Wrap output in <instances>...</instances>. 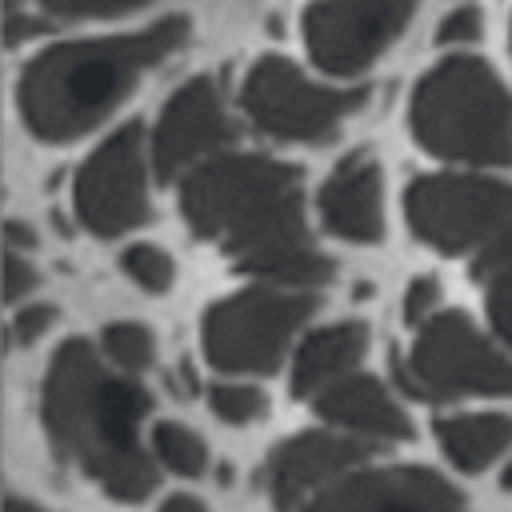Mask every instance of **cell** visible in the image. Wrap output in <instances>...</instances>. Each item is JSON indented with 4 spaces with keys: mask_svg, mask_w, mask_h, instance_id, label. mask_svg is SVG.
Returning a JSON list of instances; mask_svg holds the SVG:
<instances>
[{
    "mask_svg": "<svg viewBox=\"0 0 512 512\" xmlns=\"http://www.w3.org/2000/svg\"><path fill=\"white\" fill-rule=\"evenodd\" d=\"M436 300H440V288L432 276H416L404 292V316L408 324H428L436 316Z\"/></svg>",
    "mask_w": 512,
    "mask_h": 512,
    "instance_id": "cb8c5ba5",
    "label": "cell"
},
{
    "mask_svg": "<svg viewBox=\"0 0 512 512\" xmlns=\"http://www.w3.org/2000/svg\"><path fill=\"white\" fill-rule=\"evenodd\" d=\"M180 208L196 236L220 244L236 268L276 284H324L332 264L304 228L300 172L248 152L196 164L180 184Z\"/></svg>",
    "mask_w": 512,
    "mask_h": 512,
    "instance_id": "6da1fadb",
    "label": "cell"
},
{
    "mask_svg": "<svg viewBox=\"0 0 512 512\" xmlns=\"http://www.w3.org/2000/svg\"><path fill=\"white\" fill-rule=\"evenodd\" d=\"M320 220L332 236L372 244L384 236V180L372 156H348L320 188Z\"/></svg>",
    "mask_w": 512,
    "mask_h": 512,
    "instance_id": "5bb4252c",
    "label": "cell"
},
{
    "mask_svg": "<svg viewBox=\"0 0 512 512\" xmlns=\"http://www.w3.org/2000/svg\"><path fill=\"white\" fill-rule=\"evenodd\" d=\"M364 348H368V328L356 320L312 332L292 360V392L296 396H320L324 388L340 384L360 364Z\"/></svg>",
    "mask_w": 512,
    "mask_h": 512,
    "instance_id": "2e32d148",
    "label": "cell"
},
{
    "mask_svg": "<svg viewBox=\"0 0 512 512\" xmlns=\"http://www.w3.org/2000/svg\"><path fill=\"white\" fill-rule=\"evenodd\" d=\"M32 284H36L32 264H24V260H20V252H8V256H4V300H8V304H16Z\"/></svg>",
    "mask_w": 512,
    "mask_h": 512,
    "instance_id": "83f0119b",
    "label": "cell"
},
{
    "mask_svg": "<svg viewBox=\"0 0 512 512\" xmlns=\"http://www.w3.org/2000/svg\"><path fill=\"white\" fill-rule=\"evenodd\" d=\"M4 232H8V240H12V244H28V248L36 244V236H32V232H24V228H20V220H8V224H4Z\"/></svg>",
    "mask_w": 512,
    "mask_h": 512,
    "instance_id": "f546056e",
    "label": "cell"
},
{
    "mask_svg": "<svg viewBox=\"0 0 512 512\" xmlns=\"http://www.w3.org/2000/svg\"><path fill=\"white\" fill-rule=\"evenodd\" d=\"M52 320H56V308L52 304H32V308H24L12 320V340L16 344H32L36 336H44L52 328Z\"/></svg>",
    "mask_w": 512,
    "mask_h": 512,
    "instance_id": "4316f807",
    "label": "cell"
},
{
    "mask_svg": "<svg viewBox=\"0 0 512 512\" xmlns=\"http://www.w3.org/2000/svg\"><path fill=\"white\" fill-rule=\"evenodd\" d=\"M480 32H484L480 8H476V4H456V8H448V12L440 16V24H436V44H440V48H468V44L480 40Z\"/></svg>",
    "mask_w": 512,
    "mask_h": 512,
    "instance_id": "603a6c76",
    "label": "cell"
},
{
    "mask_svg": "<svg viewBox=\"0 0 512 512\" xmlns=\"http://www.w3.org/2000/svg\"><path fill=\"white\" fill-rule=\"evenodd\" d=\"M304 512H468V504L428 468H376L328 484Z\"/></svg>",
    "mask_w": 512,
    "mask_h": 512,
    "instance_id": "7c38bea8",
    "label": "cell"
},
{
    "mask_svg": "<svg viewBox=\"0 0 512 512\" xmlns=\"http://www.w3.org/2000/svg\"><path fill=\"white\" fill-rule=\"evenodd\" d=\"M160 512H208V508L200 500H192V496H168L160 504Z\"/></svg>",
    "mask_w": 512,
    "mask_h": 512,
    "instance_id": "f1b7e54d",
    "label": "cell"
},
{
    "mask_svg": "<svg viewBox=\"0 0 512 512\" xmlns=\"http://www.w3.org/2000/svg\"><path fill=\"white\" fill-rule=\"evenodd\" d=\"M100 344H104L108 360H112L116 368H124V372H144V368L152 364V352H156L152 332H148L144 324H132V320L108 324L104 336H100Z\"/></svg>",
    "mask_w": 512,
    "mask_h": 512,
    "instance_id": "ffe728a7",
    "label": "cell"
},
{
    "mask_svg": "<svg viewBox=\"0 0 512 512\" xmlns=\"http://www.w3.org/2000/svg\"><path fill=\"white\" fill-rule=\"evenodd\" d=\"M408 124L432 156L464 164L512 160V96L480 56L456 52L432 64L412 88Z\"/></svg>",
    "mask_w": 512,
    "mask_h": 512,
    "instance_id": "277c9868",
    "label": "cell"
},
{
    "mask_svg": "<svg viewBox=\"0 0 512 512\" xmlns=\"http://www.w3.org/2000/svg\"><path fill=\"white\" fill-rule=\"evenodd\" d=\"M404 380L432 400L512 396V360L500 356L464 312H436L408 348Z\"/></svg>",
    "mask_w": 512,
    "mask_h": 512,
    "instance_id": "ba28073f",
    "label": "cell"
},
{
    "mask_svg": "<svg viewBox=\"0 0 512 512\" xmlns=\"http://www.w3.org/2000/svg\"><path fill=\"white\" fill-rule=\"evenodd\" d=\"M316 412L364 440H408L412 420L396 396L372 376H344L316 396Z\"/></svg>",
    "mask_w": 512,
    "mask_h": 512,
    "instance_id": "9a60e30c",
    "label": "cell"
},
{
    "mask_svg": "<svg viewBox=\"0 0 512 512\" xmlns=\"http://www.w3.org/2000/svg\"><path fill=\"white\" fill-rule=\"evenodd\" d=\"M416 16V0H312L300 20L308 60L328 76L372 68Z\"/></svg>",
    "mask_w": 512,
    "mask_h": 512,
    "instance_id": "9c48e42d",
    "label": "cell"
},
{
    "mask_svg": "<svg viewBox=\"0 0 512 512\" xmlns=\"http://www.w3.org/2000/svg\"><path fill=\"white\" fill-rule=\"evenodd\" d=\"M192 36V24L172 12L136 32L48 44L20 68L16 104L24 128L44 144H64L108 120L124 96Z\"/></svg>",
    "mask_w": 512,
    "mask_h": 512,
    "instance_id": "7a4b0ae2",
    "label": "cell"
},
{
    "mask_svg": "<svg viewBox=\"0 0 512 512\" xmlns=\"http://www.w3.org/2000/svg\"><path fill=\"white\" fill-rule=\"evenodd\" d=\"M500 488H504V492H512V464L504 468V480H500Z\"/></svg>",
    "mask_w": 512,
    "mask_h": 512,
    "instance_id": "1f68e13d",
    "label": "cell"
},
{
    "mask_svg": "<svg viewBox=\"0 0 512 512\" xmlns=\"http://www.w3.org/2000/svg\"><path fill=\"white\" fill-rule=\"evenodd\" d=\"M208 404H212V412H216L220 420H228V424H252V420H260L264 408H268L264 392L252 388V384H212Z\"/></svg>",
    "mask_w": 512,
    "mask_h": 512,
    "instance_id": "7402d4cb",
    "label": "cell"
},
{
    "mask_svg": "<svg viewBox=\"0 0 512 512\" xmlns=\"http://www.w3.org/2000/svg\"><path fill=\"white\" fill-rule=\"evenodd\" d=\"M76 216L96 236H120L148 220V168L144 128H116L76 172Z\"/></svg>",
    "mask_w": 512,
    "mask_h": 512,
    "instance_id": "30bf717a",
    "label": "cell"
},
{
    "mask_svg": "<svg viewBox=\"0 0 512 512\" xmlns=\"http://www.w3.org/2000/svg\"><path fill=\"white\" fill-rule=\"evenodd\" d=\"M488 316L496 324V332L512 344V268L492 276V288H488Z\"/></svg>",
    "mask_w": 512,
    "mask_h": 512,
    "instance_id": "d4e9b609",
    "label": "cell"
},
{
    "mask_svg": "<svg viewBox=\"0 0 512 512\" xmlns=\"http://www.w3.org/2000/svg\"><path fill=\"white\" fill-rule=\"evenodd\" d=\"M368 452L372 448L364 440L336 436V432H304V436L284 440L268 456V468H264V484H268L272 508L276 512H296L316 492L336 484V476L356 468Z\"/></svg>",
    "mask_w": 512,
    "mask_h": 512,
    "instance_id": "4fadbf2b",
    "label": "cell"
},
{
    "mask_svg": "<svg viewBox=\"0 0 512 512\" xmlns=\"http://www.w3.org/2000/svg\"><path fill=\"white\" fill-rule=\"evenodd\" d=\"M120 268L144 288V292H168L172 288V256L164 248H152V244H132L124 256H120Z\"/></svg>",
    "mask_w": 512,
    "mask_h": 512,
    "instance_id": "44dd1931",
    "label": "cell"
},
{
    "mask_svg": "<svg viewBox=\"0 0 512 512\" xmlns=\"http://www.w3.org/2000/svg\"><path fill=\"white\" fill-rule=\"evenodd\" d=\"M152 448H156L160 464H168V468L180 472V476H200V472L208 468V448H204V440H200L192 428L176 424V420H160V424L152 428Z\"/></svg>",
    "mask_w": 512,
    "mask_h": 512,
    "instance_id": "ac0fdd59",
    "label": "cell"
},
{
    "mask_svg": "<svg viewBox=\"0 0 512 512\" xmlns=\"http://www.w3.org/2000/svg\"><path fill=\"white\" fill-rule=\"evenodd\" d=\"M436 440L460 472H480L512 444V416H500V412L448 416L436 424Z\"/></svg>",
    "mask_w": 512,
    "mask_h": 512,
    "instance_id": "e0dca14e",
    "label": "cell"
},
{
    "mask_svg": "<svg viewBox=\"0 0 512 512\" xmlns=\"http://www.w3.org/2000/svg\"><path fill=\"white\" fill-rule=\"evenodd\" d=\"M408 228L444 252H464L512 228V184L468 172L416 176L404 192Z\"/></svg>",
    "mask_w": 512,
    "mask_h": 512,
    "instance_id": "52a82bcc",
    "label": "cell"
},
{
    "mask_svg": "<svg viewBox=\"0 0 512 512\" xmlns=\"http://www.w3.org/2000/svg\"><path fill=\"white\" fill-rule=\"evenodd\" d=\"M508 48H512V20H508Z\"/></svg>",
    "mask_w": 512,
    "mask_h": 512,
    "instance_id": "d6a6232c",
    "label": "cell"
},
{
    "mask_svg": "<svg viewBox=\"0 0 512 512\" xmlns=\"http://www.w3.org/2000/svg\"><path fill=\"white\" fill-rule=\"evenodd\" d=\"M8 512H48V508L28 504V500H20V496H8Z\"/></svg>",
    "mask_w": 512,
    "mask_h": 512,
    "instance_id": "4dcf8cb0",
    "label": "cell"
},
{
    "mask_svg": "<svg viewBox=\"0 0 512 512\" xmlns=\"http://www.w3.org/2000/svg\"><path fill=\"white\" fill-rule=\"evenodd\" d=\"M316 296L248 288L208 308L204 356L220 372H276L288 340L312 316Z\"/></svg>",
    "mask_w": 512,
    "mask_h": 512,
    "instance_id": "8992f818",
    "label": "cell"
},
{
    "mask_svg": "<svg viewBox=\"0 0 512 512\" xmlns=\"http://www.w3.org/2000/svg\"><path fill=\"white\" fill-rule=\"evenodd\" d=\"M512 268V228H504L496 240H488V248L476 256V264H472V272L476 276H500V272H508Z\"/></svg>",
    "mask_w": 512,
    "mask_h": 512,
    "instance_id": "484cf974",
    "label": "cell"
},
{
    "mask_svg": "<svg viewBox=\"0 0 512 512\" xmlns=\"http://www.w3.org/2000/svg\"><path fill=\"white\" fill-rule=\"evenodd\" d=\"M368 100V88H336L308 80L284 56H260L240 80L244 116L272 140L320 144L340 132V124Z\"/></svg>",
    "mask_w": 512,
    "mask_h": 512,
    "instance_id": "5b68a950",
    "label": "cell"
},
{
    "mask_svg": "<svg viewBox=\"0 0 512 512\" xmlns=\"http://www.w3.org/2000/svg\"><path fill=\"white\" fill-rule=\"evenodd\" d=\"M228 140H232V120L224 112L220 88L208 76H192L168 96V104L156 116L152 168L160 172V180H172L184 168L204 164V156H212Z\"/></svg>",
    "mask_w": 512,
    "mask_h": 512,
    "instance_id": "8fae6325",
    "label": "cell"
},
{
    "mask_svg": "<svg viewBox=\"0 0 512 512\" xmlns=\"http://www.w3.org/2000/svg\"><path fill=\"white\" fill-rule=\"evenodd\" d=\"M36 8L44 20H112L128 16L152 0H8V16H20V8Z\"/></svg>",
    "mask_w": 512,
    "mask_h": 512,
    "instance_id": "d6986e66",
    "label": "cell"
},
{
    "mask_svg": "<svg viewBox=\"0 0 512 512\" xmlns=\"http://www.w3.org/2000/svg\"><path fill=\"white\" fill-rule=\"evenodd\" d=\"M148 392L108 372L92 344L68 340L56 348L44 376V428L60 456L80 464L112 500H144L156 488L152 460L140 452V420Z\"/></svg>",
    "mask_w": 512,
    "mask_h": 512,
    "instance_id": "3957f363",
    "label": "cell"
}]
</instances>
